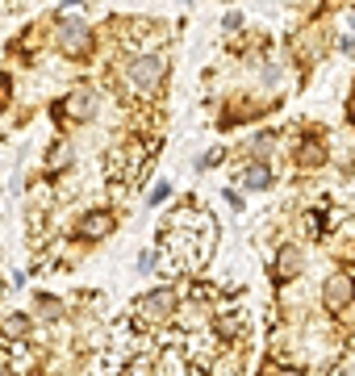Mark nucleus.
I'll use <instances>...</instances> for the list:
<instances>
[{
  "mask_svg": "<svg viewBox=\"0 0 355 376\" xmlns=\"http://www.w3.org/2000/svg\"><path fill=\"white\" fill-rule=\"evenodd\" d=\"M134 314H138L146 327H163V322L176 314V293H172V288H151L146 297H138Z\"/></svg>",
  "mask_w": 355,
  "mask_h": 376,
  "instance_id": "1",
  "label": "nucleus"
},
{
  "mask_svg": "<svg viewBox=\"0 0 355 376\" xmlns=\"http://www.w3.org/2000/svg\"><path fill=\"white\" fill-rule=\"evenodd\" d=\"M168 80V59L163 54H138L130 63V88L138 93H155Z\"/></svg>",
  "mask_w": 355,
  "mask_h": 376,
  "instance_id": "2",
  "label": "nucleus"
},
{
  "mask_svg": "<svg viewBox=\"0 0 355 376\" xmlns=\"http://www.w3.org/2000/svg\"><path fill=\"white\" fill-rule=\"evenodd\" d=\"M322 301H326V310H347L355 301V276H347V272H334V276H326V284H322Z\"/></svg>",
  "mask_w": 355,
  "mask_h": 376,
  "instance_id": "3",
  "label": "nucleus"
},
{
  "mask_svg": "<svg viewBox=\"0 0 355 376\" xmlns=\"http://www.w3.org/2000/svg\"><path fill=\"white\" fill-rule=\"evenodd\" d=\"M59 50L71 54V59H84L92 50V30L84 21H63V30H59Z\"/></svg>",
  "mask_w": 355,
  "mask_h": 376,
  "instance_id": "4",
  "label": "nucleus"
},
{
  "mask_svg": "<svg viewBox=\"0 0 355 376\" xmlns=\"http://www.w3.org/2000/svg\"><path fill=\"white\" fill-rule=\"evenodd\" d=\"M54 113H59V117H71V122H88L92 113H96V93H92V88H76Z\"/></svg>",
  "mask_w": 355,
  "mask_h": 376,
  "instance_id": "5",
  "label": "nucleus"
},
{
  "mask_svg": "<svg viewBox=\"0 0 355 376\" xmlns=\"http://www.w3.org/2000/svg\"><path fill=\"white\" fill-rule=\"evenodd\" d=\"M301 272V251L297 247H280V255H276V281H293Z\"/></svg>",
  "mask_w": 355,
  "mask_h": 376,
  "instance_id": "6",
  "label": "nucleus"
},
{
  "mask_svg": "<svg viewBox=\"0 0 355 376\" xmlns=\"http://www.w3.org/2000/svg\"><path fill=\"white\" fill-rule=\"evenodd\" d=\"M109 230H113V213H105V209H100V213H88V218L80 222V235L84 238H105Z\"/></svg>",
  "mask_w": 355,
  "mask_h": 376,
  "instance_id": "7",
  "label": "nucleus"
},
{
  "mask_svg": "<svg viewBox=\"0 0 355 376\" xmlns=\"http://www.w3.org/2000/svg\"><path fill=\"white\" fill-rule=\"evenodd\" d=\"M297 163H305V168H322L326 163V146L318 139H305L301 146H297Z\"/></svg>",
  "mask_w": 355,
  "mask_h": 376,
  "instance_id": "8",
  "label": "nucleus"
},
{
  "mask_svg": "<svg viewBox=\"0 0 355 376\" xmlns=\"http://www.w3.org/2000/svg\"><path fill=\"white\" fill-rule=\"evenodd\" d=\"M0 330H4V339H25V334H30V318H25V314H8V318L0 322Z\"/></svg>",
  "mask_w": 355,
  "mask_h": 376,
  "instance_id": "9",
  "label": "nucleus"
},
{
  "mask_svg": "<svg viewBox=\"0 0 355 376\" xmlns=\"http://www.w3.org/2000/svg\"><path fill=\"white\" fill-rule=\"evenodd\" d=\"M243 180H247V188H267V184H272V172H267L264 163H255V168H247V176H243Z\"/></svg>",
  "mask_w": 355,
  "mask_h": 376,
  "instance_id": "10",
  "label": "nucleus"
},
{
  "mask_svg": "<svg viewBox=\"0 0 355 376\" xmlns=\"http://www.w3.org/2000/svg\"><path fill=\"white\" fill-rule=\"evenodd\" d=\"M163 196H172V184H168V180H163V184H155V188H151V196H146V201H151V205H159Z\"/></svg>",
  "mask_w": 355,
  "mask_h": 376,
  "instance_id": "11",
  "label": "nucleus"
},
{
  "mask_svg": "<svg viewBox=\"0 0 355 376\" xmlns=\"http://www.w3.org/2000/svg\"><path fill=\"white\" fill-rule=\"evenodd\" d=\"M218 376H243L238 372V360H222V364H218Z\"/></svg>",
  "mask_w": 355,
  "mask_h": 376,
  "instance_id": "12",
  "label": "nucleus"
},
{
  "mask_svg": "<svg viewBox=\"0 0 355 376\" xmlns=\"http://www.w3.org/2000/svg\"><path fill=\"white\" fill-rule=\"evenodd\" d=\"M218 163H222V151H205L201 155V168H218Z\"/></svg>",
  "mask_w": 355,
  "mask_h": 376,
  "instance_id": "13",
  "label": "nucleus"
},
{
  "mask_svg": "<svg viewBox=\"0 0 355 376\" xmlns=\"http://www.w3.org/2000/svg\"><path fill=\"white\" fill-rule=\"evenodd\" d=\"M8 88H13V80H8V76H4V71H0V105H4V100H8Z\"/></svg>",
  "mask_w": 355,
  "mask_h": 376,
  "instance_id": "14",
  "label": "nucleus"
},
{
  "mask_svg": "<svg viewBox=\"0 0 355 376\" xmlns=\"http://www.w3.org/2000/svg\"><path fill=\"white\" fill-rule=\"evenodd\" d=\"M151 268H155V255H151V251H146V255H142V259H138V272H151Z\"/></svg>",
  "mask_w": 355,
  "mask_h": 376,
  "instance_id": "15",
  "label": "nucleus"
},
{
  "mask_svg": "<svg viewBox=\"0 0 355 376\" xmlns=\"http://www.w3.org/2000/svg\"><path fill=\"white\" fill-rule=\"evenodd\" d=\"M222 25H226V30H238V25H243V17H238V13H226Z\"/></svg>",
  "mask_w": 355,
  "mask_h": 376,
  "instance_id": "16",
  "label": "nucleus"
},
{
  "mask_svg": "<svg viewBox=\"0 0 355 376\" xmlns=\"http://www.w3.org/2000/svg\"><path fill=\"white\" fill-rule=\"evenodd\" d=\"M272 376H301V372H297V368H276Z\"/></svg>",
  "mask_w": 355,
  "mask_h": 376,
  "instance_id": "17",
  "label": "nucleus"
},
{
  "mask_svg": "<svg viewBox=\"0 0 355 376\" xmlns=\"http://www.w3.org/2000/svg\"><path fill=\"white\" fill-rule=\"evenodd\" d=\"M347 117H351V126H355V96H351V105H347Z\"/></svg>",
  "mask_w": 355,
  "mask_h": 376,
  "instance_id": "18",
  "label": "nucleus"
},
{
  "mask_svg": "<svg viewBox=\"0 0 355 376\" xmlns=\"http://www.w3.org/2000/svg\"><path fill=\"white\" fill-rule=\"evenodd\" d=\"M4 364H8V360H4V356H0V376H13V372H8V368H4Z\"/></svg>",
  "mask_w": 355,
  "mask_h": 376,
  "instance_id": "19",
  "label": "nucleus"
}]
</instances>
